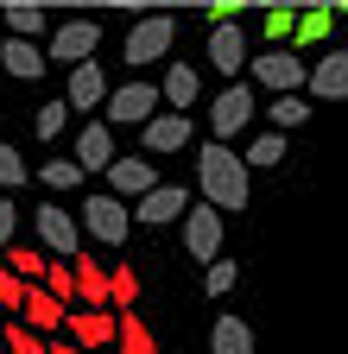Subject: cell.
Returning <instances> with one entry per match:
<instances>
[{
    "mask_svg": "<svg viewBox=\"0 0 348 354\" xmlns=\"http://www.w3.org/2000/svg\"><path fill=\"white\" fill-rule=\"evenodd\" d=\"M196 184H203V203H209V209L241 215L247 196H253V171H247L241 152H228V146H215V140H209V146L196 152Z\"/></svg>",
    "mask_w": 348,
    "mask_h": 354,
    "instance_id": "6da1fadb",
    "label": "cell"
},
{
    "mask_svg": "<svg viewBox=\"0 0 348 354\" xmlns=\"http://www.w3.org/2000/svg\"><path fill=\"white\" fill-rule=\"evenodd\" d=\"M76 228L89 234V241H102V247H127V228H134V209H127V203H114V196L102 190V196H89V203H82Z\"/></svg>",
    "mask_w": 348,
    "mask_h": 354,
    "instance_id": "7a4b0ae2",
    "label": "cell"
},
{
    "mask_svg": "<svg viewBox=\"0 0 348 354\" xmlns=\"http://www.w3.org/2000/svg\"><path fill=\"white\" fill-rule=\"evenodd\" d=\"M171 44H178V19L171 13H146L134 32H127V64H165Z\"/></svg>",
    "mask_w": 348,
    "mask_h": 354,
    "instance_id": "3957f363",
    "label": "cell"
},
{
    "mask_svg": "<svg viewBox=\"0 0 348 354\" xmlns=\"http://www.w3.org/2000/svg\"><path fill=\"white\" fill-rule=\"evenodd\" d=\"M222 228H228V215L209 209V203H196V209L184 215V253H190L196 266H215V259H222Z\"/></svg>",
    "mask_w": 348,
    "mask_h": 354,
    "instance_id": "277c9868",
    "label": "cell"
},
{
    "mask_svg": "<svg viewBox=\"0 0 348 354\" xmlns=\"http://www.w3.org/2000/svg\"><path fill=\"white\" fill-rule=\"evenodd\" d=\"M247 120H253V82H228L222 95L209 102V133H215V146H228Z\"/></svg>",
    "mask_w": 348,
    "mask_h": 354,
    "instance_id": "5b68a950",
    "label": "cell"
},
{
    "mask_svg": "<svg viewBox=\"0 0 348 354\" xmlns=\"http://www.w3.org/2000/svg\"><path fill=\"white\" fill-rule=\"evenodd\" d=\"M95 44H102V26L95 19H64L57 32H51V44H45V64H89L95 57Z\"/></svg>",
    "mask_w": 348,
    "mask_h": 354,
    "instance_id": "8992f818",
    "label": "cell"
},
{
    "mask_svg": "<svg viewBox=\"0 0 348 354\" xmlns=\"http://www.w3.org/2000/svg\"><path fill=\"white\" fill-rule=\"evenodd\" d=\"M247 70H253V82L266 88V95H297L304 76H311V64H304L297 51H266V57H253Z\"/></svg>",
    "mask_w": 348,
    "mask_h": 354,
    "instance_id": "52a82bcc",
    "label": "cell"
},
{
    "mask_svg": "<svg viewBox=\"0 0 348 354\" xmlns=\"http://www.w3.org/2000/svg\"><path fill=\"white\" fill-rule=\"evenodd\" d=\"M108 127H146L152 114H158V88L152 82H120V88H108Z\"/></svg>",
    "mask_w": 348,
    "mask_h": 354,
    "instance_id": "ba28073f",
    "label": "cell"
},
{
    "mask_svg": "<svg viewBox=\"0 0 348 354\" xmlns=\"http://www.w3.org/2000/svg\"><path fill=\"white\" fill-rule=\"evenodd\" d=\"M32 228H38V253H57V259H76V215L45 203V209H32Z\"/></svg>",
    "mask_w": 348,
    "mask_h": 354,
    "instance_id": "9c48e42d",
    "label": "cell"
},
{
    "mask_svg": "<svg viewBox=\"0 0 348 354\" xmlns=\"http://www.w3.org/2000/svg\"><path fill=\"white\" fill-rule=\"evenodd\" d=\"M152 190H158V165H152V158H114V165H108V196H114V203H127V196L140 203V196H152Z\"/></svg>",
    "mask_w": 348,
    "mask_h": 354,
    "instance_id": "30bf717a",
    "label": "cell"
},
{
    "mask_svg": "<svg viewBox=\"0 0 348 354\" xmlns=\"http://www.w3.org/2000/svg\"><path fill=\"white\" fill-rule=\"evenodd\" d=\"M64 102H70V114H95V108H108V76H102V64H76L70 82H64Z\"/></svg>",
    "mask_w": 348,
    "mask_h": 354,
    "instance_id": "8fae6325",
    "label": "cell"
},
{
    "mask_svg": "<svg viewBox=\"0 0 348 354\" xmlns=\"http://www.w3.org/2000/svg\"><path fill=\"white\" fill-rule=\"evenodd\" d=\"M190 215V190L184 184H158L152 196L134 203V221H152V228H165V221H184Z\"/></svg>",
    "mask_w": 348,
    "mask_h": 354,
    "instance_id": "7c38bea8",
    "label": "cell"
},
{
    "mask_svg": "<svg viewBox=\"0 0 348 354\" xmlns=\"http://www.w3.org/2000/svg\"><path fill=\"white\" fill-rule=\"evenodd\" d=\"M209 64L222 70V82H241V70H247V38H241V26H209Z\"/></svg>",
    "mask_w": 348,
    "mask_h": 354,
    "instance_id": "4fadbf2b",
    "label": "cell"
},
{
    "mask_svg": "<svg viewBox=\"0 0 348 354\" xmlns=\"http://www.w3.org/2000/svg\"><path fill=\"white\" fill-rule=\"evenodd\" d=\"M304 88H311L317 102H348V51H329L311 64V76H304Z\"/></svg>",
    "mask_w": 348,
    "mask_h": 354,
    "instance_id": "5bb4252c",
    "label": "cell"
},
{
    "mask_svg": "<svg viewBox=\"0 0 348 354\" xmlns=\"http://www.w3.org/2000/svg\"><path fill=\"white\" fill-rule=\"evenodd\" d=\"M190 140H196L190 114H152V120H146V152H152V158H165V152H184Z\"/></svg>",
    "mask_w": 348,
    "mask_h": 354,
    "instance_id": "9a60e30c",
    "label": "cell"
},
{
    "mask_svg": "<svg viewBox=\"0 0 348 354\" xmlns=\"http://www.w3.org/2000/svg\"><path fill=\"white\" fill-rule=\"evenodd\" d=\"M70 329H76V348L82 354H95V348L114 342V310H82V304H70Z\"/></svg>",
    "mask_w": 348,
    "mask_h": 354,
    "instance_id": "2e32d148",
    "label": "cell"
},
{
    "mask_svg": "<svg viewBox=\"0 0 348 354\" xmlns=\"http://www.w3.org/2000/svg\"><path fill=\"white\" fill-rule=\"evenodd\" d=\"M76 165L82 171H108L114 165V127L108 120H89V127L76 133Z\"/></svg>",
    "mask_w": 348,
    "mask_h": 354,
    "instance_id": "e0dca14e",
    "label": "cell"
},
{
    "mask_svg": "<svg viewBox=\"0 0 348 354\" xmlns=\"http://www.w3.org/2000/svg\"><path fill=\"white\" fill-rule=\"evenodd\" d=\"M19 323H26L32 335H51L57 323H70V310H64L57 297H45V291L32 285V291H26V304H19Z\"/></svg>",
    "mask_w": 348,
    "mask_h": 354,
    "instance_id": "ac0fdd59",
    "label": "cell"
},
{
    "mask_svg": "<svg viewBox=\"0 0 348 354\" xmlns=\"http://www.w3.org/2000/svg\"><path fill=\"white\" fill-rule=\"evenodd\" d=\"M0 70L19 76V82H38V76H45V51L26 44V38H7V44H0Z\"/></svg>",
    "mask_w": 348,
    "mask_h": 354,
    "instance_id": "d6986e66",
    "label": "cell"
},
{
    "mask_svg": "<svg viewBox=\"0 0 348 354\" xmlns=\"http://www.w3.org/2000/svg\"><path fill=\"white\" fill-rule=\"evenodd\" d=\"M158 102H171V114H190L196 108V70L190 64H171L158 82Z\"/></svg>",
    "mask_w": 348,
    "mask_h": 354,
    "instance_id": "ffe728a7",
    "label": "cell"
},
{
    "mask_svg": "<svg viewBox=\"0 0 348 354\" xmlns=\"http://www.w3.org/2000/svg\"><path fill=\"white\" fill-rule=\"evenodd\" d=\"M76 304L82 310H108V272L95 259H82V253H76Z\"/></svg>",
    "mask_w": 348,
    "mask_h": 354,
    "instance_id": "44dd1931",
    "label": "cell"
},
{
    "mask_svg": "<svg viewBox=\"0 0 348 354\" xmlns=\"http://www.w3.org/2000/svg\"><path fill=\"white\" fill-rule=\"evenodd\" d=\"M209 354H253V329L241 317H215L209 329Z\"/></svg>",
    "mask_w": 348,
    "mask_h": 354,
    "instance_id": "7402d4cb",
    "label": "cell"
},
{
    "mask_svg": "<svg viewBox=\"0 0 348 354\" xmlns=\"http://www.w3.org/2000/svg\"><path fill=\"white\" fill-rule=\"evenodd\" d=\"M114 348H120V354H158V335L134 317V310H127V317H114Z\"/></svg>",
    "mask_w": 348,
    "mask_h": 354,
    "instance_id": "603a6c76",
    "label": "cell"
},
{
    "mask_svg": "<svg viewBox=\"0 0 348 354\" xmlns=\"http://www.w3.org/2000/svg\"><path fill=\"white\" fill-rule=\"evenodd\" d=\"M0 259H7V272H13L19 285H38V279H45V272H51V259H45V253H38V247H19V241H13L7 253H0Z\"/></svg>",
    "mask_w": 348,
    "mask_h": 354,
    "instance_id": "cb8c5ba5",
    "label": "cell"
},
{
    "mask_svg": "<svg viewBox=\"0 0 348 354\" xmlns=\"http://www.w3.org/2000/svg\"><path fill=\"white\" fill-rule=\"evenodd\" d=\"M134 304H140V272L114 266V272H108V310H114V317H127Z\"/></svg>",
    "mask_w": 348,
    "mask_h": 354,
    "instance_id": "d4e9b609",
    "label": "cell"
},
{
    "mask_svg": "<svg viewBox=\"0 0 348 354\" xmlns=\"http://www.w3.org/2000/svg\"><path fill=\"white\" fill-rule=\"evenodd\" d=\"M266 120H273V133H291V127H304V120H311V102H304V95H273Z\"/></svg>",
    "mask_w": 348,
    "mask_h": 354,
    "instance_id": "484cf974",
    "label": "cell"
},
{
    "mask_svg": "<svg viewBox=\"0 0 348 354\" xmlns=\"http://www.w3.org/2000/svg\"><path fill=\"white\" fill-rule=\"evenodd\" d=\"M0 354H51V342L32 335L26 323H0Z\"/></svg>",
    "mask_w": 348,
    "mask_h": 354,
    "instance_id": "4316f807",
    "label": "cell"
},
{
    "mask_svg": "<svg viewBox=\"0 0 348 354\" xmlns=\"http://www.w3.org/2000/svg\"><path fill=\"white\" fill-rule=\"evenodd\" d=\"M0 13H7V38H38V32H45V7H26V0H19V7H0Z\"/></svg>",
    "mask_w": 348,
    "mask_h": 354,
    "instance_id": "83f0119b",
    "label": "cell"
},
{
    "mask_svg": "<svg viewBox=\"0 0 348 354\" xmlns=\"http://www.w3.org/2000/svg\"><path fill=\"white\" fill-rule=\"evenodd\" d=\"M329 26H336V7H304L297 13V44H323Z\"/></svg>",
    "mask_w": 348,
    "mask_h": 354,
    "instance_id": "f1b7e54d",
    "label": "cell"
},
{
    "mask_svg": "<svg viewBox=\"0 0 348 354\" xmlns=\"http://www.w3.org/2000/svg\"><path fill=\"white\" fill-rule=\"evenodd\" d=\"M38 291H45V297H57V304L70 310V304H76V266H57V259H51V272L38 279Z\"/></svg>",
    "mask_w": 348,
    "mask_h": 354,
    "instance_id": "f546056e",
    "label": "cell"
},
{
    "mask_svg": "<svg viewBox=\"0 0 348 354\" xmlns=\"http://www.w3.org/2000/svg\"><path fill=\"white\" fill-rule=\"evenodd\" d=\"M253 165H273V171H279V165H285V133H259V140L247 146V171H253Z\"/></svg>",
    "mask_w": 348,
    "mask_h": 354,
    "instance_id": "4dcf8cb0",
    "label": "cell"
},
{
    "mask_svg": "<svg viewBox=\"0 0 348 354\" xmlns=\"http://www.w3.org/2000/svg\"><path fill=\"white\" fill-rule=\"evenodd\" d=\"M38 177H45V190H76V184H82V165H76V158H51Z\"/></svg>",
    "mask_w": 348,
    "mask_h": 354,
    "instance_id": "1f68e13d",
    "label": "cell"
},
{
    "mask_svg": "<svg viewBox=\"0 0 348 354\" xmlns=\"http://www.w3.org/2000/svg\"><path fill=\"white\" fill-rule=\"evenodd\" d=\"M235 279H241V266H235V259H215L209 272H203V291H209V297H228Z\"/></svg>",
    "mask_w": 348,
    "mask_h": 354,
    "instance_id": "d6a6232c",
    "label": "cell"
},
{
    "mask_svg": "<svg viewBox=\"0 0 348 354\" xmlns=\"http://www.w3.org/2000/svg\"><path fill=\"white\" fill-rule=\"evenodd\" d=\"M266 38H273V51H285V38H297V7H273L266 13Z\"/></svg>",
    "mask_w": 348,
    "mask_h": 354,
    "instance_id": "836d02e7",
    "label": "cell"
},
{
    "mask_svg": "<svg viewBox=\"0 0 348 354\" xmlns=\"http://www.w3.org/2000/svg\"><path fill=\"white\" fill-rule=\"evenodd\" d=\"M32 127H38V140H57V133L70 127V102H45V108H38V120H32Z\"/></svg>",
    "mask_w": 348,
    "mask_h": 354,
    "instance_id": "e575fe53",
    "label": "cell"
},
{
    "mask_svg": "<svg viewBox=\"0 0 348 354\" xmlns=\"http://www.w3.org/2000/svg\"><path fill=\"white\" fill-rule=\"evenodd\" d=\"M26 291H32V285H19V279L7 272V266H0V317H19V304H26Z\"/></svg>",
    "mask_w": 348,
    "mask_h": 354,
    "instance_id": "d590c367",
    "label": "cell"
},
{
    "mask_svg": "<svg viewBox=\"0 0 348 354\" xmlns=\"http://www.w3.org/2000/svg\"><path fill=\"white\" fill-rule=\"evenodd\" d=\"M19 184H26V158L0 140V190H19Z\"/></svg>",
    "mask_w": 348,
    "mask_h": 354,
    "instance_id": "8d00e7d4",
    "label": "cell"
},
{
    "mask_svg": "<svg viewBox=\"0 0 348 354\" xmlns=\"http://www.w3.org/2000/svg\"><path fill=\"white\" fill-rule=\"evenodd\" d=\"M13 234H19V209H13L7 196H0V253L13 247Z\"/></svg>",
    "mask_w": 348,
    "mask_h": 354,
    "instance_id": "74e56055",
    "label": "cell"
},
{
    "mask_svg": "<svg viewBox=\"0 0 348 354\" xmlns=\"http://www.w3.org/2000/svg\"><path fill=\"white\" fill-rule=\"evenodd\" d=\"M51 354H82V348L76 342H51Z\"/></svg>",
    "mask_w": 348,
    "mask_h": 354,
    "instance_id": "f35d334b",
    "label": "cell"
},
{
    "mask_svg": "<svg viewBox=\"0 0 348 354\" xmlns=\"http://www.w3.org/2000/svg\"><path fill=\"white\" fill-rule=\"evenodd\" d=\"M342 13H348V7H342Z\"/></svg>",
    "mask_w": 348,
    "mask_h": 354,
    "instance_id": "ab89813d",
    "label": "cell"
}]
</instances>
